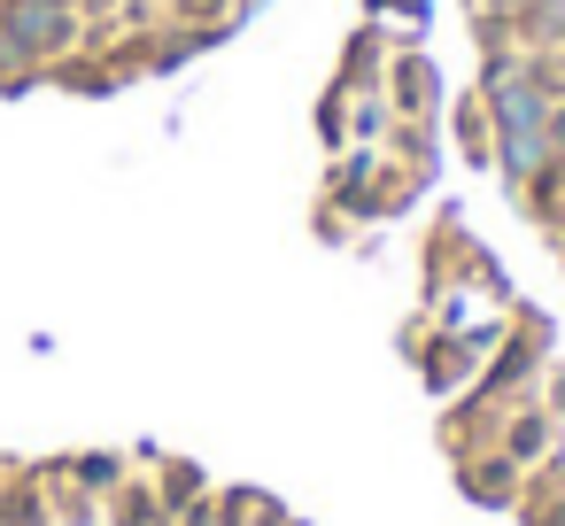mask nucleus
I'll list each match as a JSON object with an SVG mask.
<instances>
[{
	"mask_svg": "<svg viewBox=\"0 0 565 526\" xmlns=\"http://www.w3.org/2000/svg\"><path fill=\"white\" fill-rule=\"evenodd\" d=\"M0 32H9V55H71L78 47V9H55V0H9V9H0Z\"/></svg>",
	"mask_w": 565,
	"mask_h": 526,
	"instance_id": "1",
	"label": "nucleus"
},
{
	"mask_svg": "<svg viewBox=\"0 0 565 526\" xmlns=\"http://www.w3.org/2000/svg\"><path fill=\"white\" fill-rule=\"evenodd\" d=\"M550 163H565V94L550 101Z\"/></svg>",
	"mask_w": 565,
	"mask_h": 526,
	"instance_id": "2",
	"label": "nucleus"
},
{
	"mask_svg": "<svg viewBox=\"0 0 565 526\" xmlns=\"http://www.w3.org/2000/svg\"><path fill=\"white\" fill-rule=\"evenodd\" d=\"M0 63H9V32H0Z\"/></svg>",
	"mask_w": 565,
	"mask_h": 526,
	"instance_id": "3",
	"label": "nucleus"
},
{
	"mask_svg": "<svg viewBox=\"0 0 565 526\" xmlns=\"http://www.w3.org/2000/svg\"><path fill=\"white\" fill-rule=\"evenodd\" d=\"M55 9H78V0H55Z\"/></svg>",
	"mask_w": 565,
	"mask_h": 526,
	"instance_id": "4",
	"label": "nucleus"
}]
</instances>
